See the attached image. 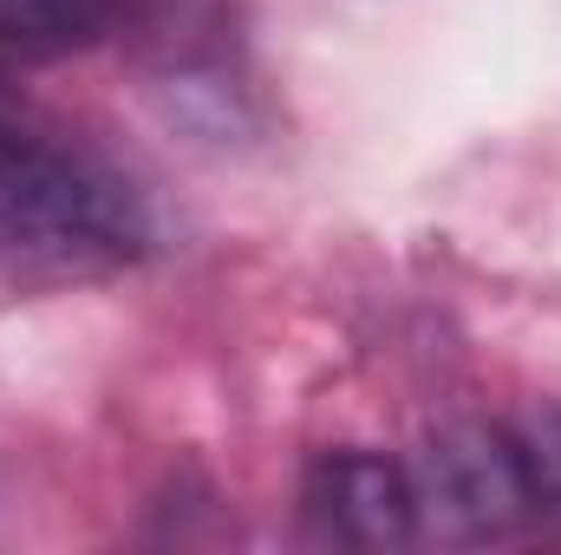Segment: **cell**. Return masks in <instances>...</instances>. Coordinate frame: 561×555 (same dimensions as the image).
Segmentation results:
<instances>
[{"mask_svg": "<svg viewBox=\"0 0 561 555\" xmlns=\"http://www.w3.org/2000/svg\"><path fill=\"white\" fill-rule=\"evenodd\" d=\"M144 249L150 223L118 170L0 118V307L112 281Z\"/></svg>", "mask_w": 561, "mask_h": 555, "instance_id": "1", "label": "cell"}, {"mask_svg": "<svg viewBox=\"0 0 561 555\" xmlns=\"http://www.w3.org/2000/svg\"><path fill=\"white\" fill-rule=\"evenodd\" d=\"M419 530H437L444 543H490L536 517L529 471L510 431L490 424H450L424 444V464L412 471Z\"/></svg>", "mask_w": 561, "mask_h": 555, "instance_id": "2", "label": "cell"}, {"mask_svg": "<svg viewBox=\"0 0 561 555\" xmlns=\"http://www.w3.org/2000/svg\"><path fill=\"white\" fill-rule=\"evenodd\" d=\"M313 536L346 550H405L419 536L412 471L379 451H320L300 490Z\"/></svg>", "mask_w": 561, "mask_h": 555, "instance_id": "3", "label": "cell"}, {"mask_svg": "<svg viewBox=\"0 0 561 555\" xmlns=\"http://www.w3.org/2000/svg\"><path fill=\"white\" fill-rule=\"evenodd\" d=\"M125 0H0V53L20 59H59L72 46H92Z\"/></svg>", "mask_w": 561, "mask_h": 555, "instance_id": "4", "label": "cell"}, {"mask_svg": "<svg viewBox=\"0 0 561 555\" xmlns=\"http://www.w3.org/2000/svg\"><path fill=\"white\" fill-rule=\"evenodd\" d=\"M523 471H529V497H536V517H561V418H536L523 438Z\"/></svg>", "mask_w": 561, "mask_h": 555, "instance_id": "5", "label": "cell"}]
</instances>
